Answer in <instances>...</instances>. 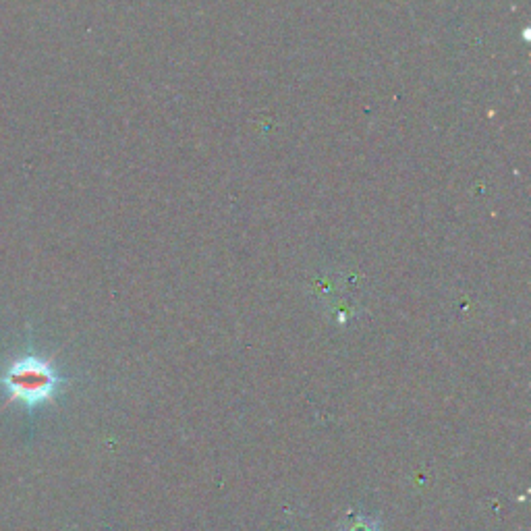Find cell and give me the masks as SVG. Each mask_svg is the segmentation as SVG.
I'll return each instance as SVG.
<instances>
[{
    "label": "cell",
    "mask_w": 531,
    "mask_h": 531,
    "mask_svg": "<svg viewBox=\"0 0 531 531\" xmlns=\"http://www.w3.org/2000/svg\"><path fill=\"white\" fill-rule=\"evenodd\" d=\"M343 531H380V527H378L376 521H372L368 517H357V519L349 521L343 527Z\"/></svg>",
    "instance_id": "7a4b0ae2"
},
{
    "label": "cell",
    "mask_w": 531,
    "mask_h": 531,
    "mask_svg": "<svg viewBox=\"0 0 531 531\" xmlns=\"http://www.w3.org/2000/svg\"><path fill=\"white\" fill-rule=\"evenodd\" d=\"M65 380L50 359L40 355H23L13 359L0 376L7 401L23 407H38L54 399Z\"/></svg>",
    "instance_id": "6da1fadb"
}]
</instances>
